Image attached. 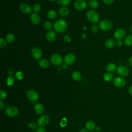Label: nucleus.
Listing matches in <instances>:
<instances>
[{"mask_svg":"<svg viewBox=\"0 0 132 132\" xmlns=\"http://www.w3.org/2000/svg\"><path fill=\"white\" fill-rule=\"evenodd\" d=\"M53 27L56 31L59 33H62L67 30L68 25L65 20L63 19H59L54 22Z\"/></svg>","mask_w":132,"mask_h":132,"instance_id":"f257e3e1","label":"nucleus"},{"mask_svg":"<svg viewBox=\"0 0 132 132\" xmlns=\"http://www.w3.org/2000/svg\"><path fill=\"white\" fill-rule=\"evenodd\" d=\"M86 17L89 21L92 23H96L100 19V15L97 11L93 9L89 10L86 13Z\"/></svg>","mask_w":132,"mask_h":132,"instance_id":"f03ea898","label":"nucleus"},{"mask_svg":"<svg viewBox=\"0 0 132 132\" xmlns=\"http://www.w3.org/2000/svg\"><path fill=\"white\" fill-rule=\"evenodd\" d=\"M113 27L112 23L107 20H103L99 22L98 27L103 31H108L110 30Z\"/></svg>","mask_w":132,"mask_h":132,"instance_id":"7ed1b4c3","label":"nucleus"},{"mask_svg":"<svg viewBox=\"0 0 132 132\" xmlns=\"http://www.w3.org/2000/svg\"><path fill=\"white\" fill-rule=\"evenodd\" d=\"M27 98L32 103L37 101L39 98V94L38 92L32 89L28 90L26 92Z\"/></svg>","mask_w":132,"mask_h":132,"instance_id":"20e7f679","label":"nucleus"},{"mask_svg":"<svg viewBox=\"0 0 132 132\" xmlns=\"http://www.w3.org/2000/svg\"><path fill=\"white\" fill-rule=\"evenodd\" d=\"M50 61L55 65H60L62 63L63 59L60 55L58 54H54L50 57Z\"/></svg>","mask_w":132,"mask_h":132,"instance_id":"39448f33","label":"nucleus"},{"mask_svg":"<svg viewBox=\"0 0 132 132\" xmlns=\"http://www.w3.org/2000/svg\"><path fill=\"white\" fill-rule=\"evenodd\" d=\"M31 55L36 60L41 59L43 53L41 49L38 47H34L31 50Z\"/></svg>","mask_w":132,"mask_h":132,"instance_id":"423d86ee","label":"nucleus"},{"mask_svg":"<svg viewBox=\"0 0 132 132\" xmlns=\"http://www.w3.org/2000/svg\"><path fill=\"white\" fill-rule=\"evenodd\" d=\"M6 114L10 117H14L18 114L19 111L18 108L15 106H8L5 109Z\"/></svg>","mask_w":132,"mask_h":132,"instance_id":"0eeeda50","label":"nucleus"},{"mask_svg":"<svg viewBox=\"0 0 132 132\" xmlns=\"http://www.w3.org/2000/svg\"><path fill=\"white\" fill-rule=\"evenodd\" d=\"M87 6V2L85 0H77L74 3V8L78 11H81L85 9Z\"/></svg>","mask_w":132,"mask_h":132,"instance_id":"6e6552de","label":"nucleus"},{"mask_svg":"<svg viewBox=\"0 0 132 132\" xmlns=\"http://www.w3.org/2000/svg\"><path fill=\"white\" fill-rule=\"evenodd\" d=\"M76 60L75 55L72 53H69L65 55L63 58V61L65 63L68 65L73 64Z\"/></svg>","mask_w":132,"mask_h":132,"instance_id":"1a4fd4ad","label":"nucleus"},{"mask_svg":"<svg viewBox=\"0 0 132 132\" xmlns=\"http://www.w3.org/2000/svg\"><path fill=\"white\" fill-rule=\"evenodd\" d=\"M117 72L120 76H127L129 73V71L126 67L120 65L117 68Z\"/></svg>","mask_w":132,"mask_h":132,"instance_id":"9d476101","label":"nucleus"},{"mask_svg":"<svg viewBox=\"0 0 132 132\" xmlns=\"http://www.w3.org/2000/svg\"><path fill=\"white\" fill-rule=\"evenodd\" d=\"M19 9L21 12L24 13L29 14L32 11V7L27 3H23L20 5Z\"/></svg>","mask_w":132,"mask_h":132,"instance_id":"9b49d317","label":"nucleus"},{"mask_svg":"<svg viewBox=\"0 0 132 132\" xmlns=\"http://www.w3.org/2000/svg\"><path fill=\"white\" fill-rule=\"evenodd\" d=\"M125 30L122 28H119L116 29L114 32V37L116 39L122 40L125 36Z\"/></svg>","mask_w":132,"mask_h":132,"instance_id":"f8f14e48","label":"nucleus"},{"mask_svg":"<svg viewBox=\"0 0 132 132\" xmlns=\"http://www.w3.org/2000/svg\"><path fill=\"white\" fill-rule=\"evenodd\" d=\"M113 83L116 87L122 88L126 85V80L122 77H117L113 79Z\"/></svg>","mask_w":132,"mask_h":132,"instance_id":"ddd939ff","label":"nucleus"},{"mask_svg":"<svg viewBox=\"0 0 132 132\" xmlns=\"http://www.w3.org/2000/svg\"><path fill=\"white\" fill-rule=\"evenodd\" d=\"M50 122V118L47 115H42L39 118L38 120V125L39 126H44L46 125Z\"/></svg>","mask_w":132,"mask_h":132,"instance_id":"4468645a","label":"nucleus"},{"mask_svg":"<svg viewBox=\"0 0 132 132\" xmlns=\"http://www.w3.org/2000/svg\"><path fill=\"white\" fill-rule=\"evenodd\" d=\"M30 20L34 25H38L40 23L41 18L37 13H33L30 16Z\"/></svg>","mask_w":132,"mask_h":132,"instance_id":"2eb2a0df","label":"nucleus"},{"mask_svg":"<svg viewBox=\"0 0 132 132\" xmlns=\"http://www.w3.org/2000/svg\"><path fill=\"white\" fill-rule=\"evenodd\" d=\"M57 35L53 30H49L46 34V38L49 42H53L56 40Z\"/></svg>","mask_w":132,"mask_h":132,"instance_id":"dca6fc26","label":"nucleus"},{"mask_svg":"<svg viewBox=\"0 0 132 132\" xmlns=\"http://www.w3.org/2000/svg\"><path fill=\"white\" fill-rule=\"evenodd\" d=\"M116 44V41L112 38H109L107 39L104 42V46L106 48L110 49L115 46Z\"/></svg>","mask_w":132,"mask_h":132,"instance_id":"f3484780","label":"nucleus"},{"mask_svg":"<svg viewBox=\"0 0 132 132\" xmlns=\"http://www.w3.org/2000/svg\"><path fill=\"white\" fill-rule=\"evenodd\" d=\"M58 13L60 16L62 17H65L69 14L70 10L67 6H62L59 8Z\"/></svg>","mask_w":132,"mask_h":132,"instance_id":"a211bd4d","label":"nucleus"},{"mask_svg":"<svg viewBox=\"0 0 132 132\" xmlns=\"http://www.w3.org/2000/svg\"><path fill=\"white\" fill-rule=\"evenodd\" d=\"M34 110L37 114H42L44 111V107L42 104L37 103L34 106Z\"/></svg>","mask_w":132,"mask_h":132,"instance_id":"6ab92c4d","label":"nucleus"},{"mask_svg":"<svg viewBox=\"0 0 132 132\" xmlns=\"http://www.w3.org/2000/svg\"><path fill=\"white\" fill-rule=\"evenodd\" d=\"M38 63L39 66L43 69H47L50 65V63L48 60L45 58L40 59Z\"/></svg>","mask_w":132,"mask_h":132,"instance_id":"aec40b11","label":"nucleus"},{"mask_svg":"<svg viewBox=\"0 0 132 132\" xmlns=\"http://www.w3.org/2000/svg\"><path fill=\"white\" fill-rule=\"evenodd\" d=\"M106 70L109 72H113L117 69V67L115 63L111 62L107 64L106 67Z\"/></svg>","mask_w":132,"mask_h":132,"instance_id":"412c9836","label":"nucleus"},{"mask_svg":"<svg viewBox=\"0 0 132 132\" xmlns=\"http://www.w3.org/2000/svg\"><path fill=\"white\" fill-rule=\"evenodd\" d=\"M47 16L51 20L55 19L57 16V13L55 10H50L47 12Z\"/></svg>","mask_w":132,"mask_h":132,"instance_id":"4be33fe9","label":"nucleus"},{"mask_svg":"<svg viewBox=\"0 0 132 132\" xmlns=\"http://www.w3.org/2000/svg\"><path fill=\"white\" fill-rule=\"evenodd\" d=\"M72 78L75 81H79L81 78V75L79 72L75 71L72 73Z\"/></svg>","mask_w":132,"mask_h":132,"instance_id":"5701e85b","label":"nucleus"},{"mask_svg":"<svg viewBox=\"0 0 132 132\" xmlns=\"http://www.w3.org/2000/svg\"><path fill=\"white\" fill-rule=\"evenodd\" d=\"M86 128L88 130H92L95 127V124L92 121H89L86 124Z\"/></svg>","mask_w":132,"mask_h":132,"instance_id":"b1692460","label":"nucleus"},{"mask_svg":"<svg viewBox=\"0 0 132 132\" xmlns=\"http://www.w3.org/2000/svg\"><path fill=\"white\" fill-rule=\"evenodd\" d=\"M113 76L112 74L109 72L105 73L103 75L104 80L107 82H109V81H111L113 79Z\"/></svg>","mask_w":132,"mask_h":132,"instance_id":"393cba45","label":"nucleus"},{"mask_svg":"<svg viewBox=\"0 0 132 132\" xmlns=\"http://www.w3.org/2000/svg\"><path fill=\"white\" fill-rule=\"evenodd\" d=\"M89 7L92 9H96L98 6V2L97 0H89L88 1Z\"/></svg>","mask_w":132,"mask_h":132,"instance_id":"a878e982","label":"nucleus"},{"mask_svg":"<svg viewBox=\"0 0 132 132\" xmlns=\"http://www.w3.org/2000/svg\"><path fill=\"white\" fill-rule=\"evenodd\" d=\"M124 44L127 46H131L132 45V35H127L124 39Z\"/></svg>","mask_w":132,"mask_h":132,"instance_id":"bb28decb","label":"nucleus"},{"mask_svg":"<svg viewBox=\"0 0 132 132\" xmlns=\"http://www.w3.org/2000/svg\"><path fill=\"white\" fill-rule=\"evenodd\" d=\"M5 39L7 42L9 43H12L15 40V36L13 34L10 33L6 35Z\"/></svg>","mask_w":132,"mask_h":132,"instance_id":"cd10ccee","label":"nucleus"},{"mask_svg":"<svg viewBox=\"0 0 132 132\" xmlns=\"http://www.w3.org/2000/svg\"><path fill=\"white\" fill-rule=\"evenodd\" d=\"M43 26H44V28L46 30L49 31V30H51V29L52 28L53 24L50 21H46L44 22Z\"/></svg>","mask_w":132,"mask_h":132,"instance_id":"c85d7f7f","label":"nucleus"},{"mask_svg":"<svg viewBox=\"0 0 132 132\" xmlns=\"http://www.w3.org/2000/svg\"><path fill=\"white\" fill-rule=\"evenodd\" d=\"M71 2V0H57V3L62 5L63 6H66L68 5Z\"/></svg>","mask_w":132,"mask_h":132,"instance_id":"c756f323","label":"nucleus"},{"mask_svg":"<svg viewBox=\"0 0 132 132\" xmlns=\"http://www.w3.org/2000/svg\"><path fill=\"white\" fill-rule=\"evenodd\" d=\"M41 9V6L40 4L38 3H36L34 4L32 6V10L35 12V13H38L39 12Z\"/></svg>","mask_w":132,"mask_h":132,"instance_id":"7c9ffc66","label":"nucleus"},{"mask_svg":"<svg viewBox=\"0 0 132 132\" xmlns=\"http://www.w3.org/2000/svg\"><path fill=\"white\" fill-rule=\"evenodd\" d=\"M14 83V78L12 76H9L6 80V84L8 86H11Z\"/></svg>","mask_w":132,"mask_h":132,"instance_id":"2f4dec72","label":"nucleus"},{"mask_svg":"<svg viewBox=\"0 0 132 132\" xmlns=\"http://www.w3.org/2000/svg\"><path fill=\"white\" fill-rule=\"evenodd\" d=\"M24 74L22 71H19L15 73V77L19 80H21L24 78Z\"/></svg>","mask_w":132,"mask_h":132,"instance_id":"473e14b6","label":"nucleus"},{"mask_svg":"<svg viewBox=\"0 0 132 132\" xmlns=\"http://www.w3.org/2000/svg\"><path fill=\"white\" fill-rule=\"evenodd\" d=\"M37 125H38L37 123H36L35 122H31L28 123L27 126L28 128H29L32 130H35L37 128Z\"/></svg>","mask_w":132,"mask_h":132,"instance_id":"72a5a7b5","label":"nucleus"},{"mask_svg":"<svg viewBox=\"0 0 132 132\" xmlns=\"http://www.w3.org/2000/svg\"><path fill=\"white\" fill-rule=\"evenodd\" d=\"M7 41L3 38H0V48H3L5 47L7 45Z\"/></svg>","mask_w":132,"mask_h":132,"instance_id":"f704fd0d","label":"nucleus"},{"mask_svg":"<svg viewBox=\"0 0 132 132\" xmlns=\"http://www.w3.org/2000/svg\"><path fill=\"white\" fill-rule=\"evenodd\" d=\"M7 94L6 91L3 89H1L0 90V99L1 100L5 99L7 97Z\"/></svg>","mask_w":132,"mask_h":132,"instance_id":"c9c22d12","label":"nucleus"},{"mask_svg":"<svg viewBox=\"0 0 132 132\" xmlns=\"http://www.w3.org/2000/svg\"><path fill=\"white\" fill-rule=\"evenodd\" d=\"M98 28H99L98 26H97L96 25L94 24V25H92V26L91 27V31L93 34H95L98 32Z\"/></svg>","mask_w":132,"mask_h":132,"instance_id":"e433bc0d","label":"nucleus"},{"mask_svg":"<svg viewBox=\"0 0 132 132\" xmlns=\"http://www.w3.org/2000/svg\"><path fill=\"white\" fill-rule=\"evenodd\" d=\"M60 126L61 127H65L67 124V119L65 118H62L60 121Z\"/></svg>","mask_w":132,"mask_h":132,"instance_id":"4c0bfd02","label":"nucleus"},{"mask_svg":"<svg viewBox=\"0 0 132 132\" xmlns=\"http://www.w3.org/2000/svg\"><path fill=\"white\" fill-rule=\"evenodd\" d=\"M36 132H46V130L44 127L40 126L36 129Z\"/></svg>","mask_w":132,"mask_h":132,"instance_id":"58836bf2","label":"nucleus"},{"mask_svg":"<svg viewBox=\"0 0 132 132\" xmlns=\"http://www.w3.org/2000/svg\"><path fill=\"white\" fill-rule=\"evenodd\" d=\"M123 41L122 40H118L116 41V45L119 47L122 46L123 45Z\"/></svg>","mask_w":132,"mask_h":132,"instance_id":"ea45409f","label":"nucleus"},{"mask_svg":"<svg viewBox=\"0 0 132 132\" xmlns=\"http://www.w3.org/2000/svg\"><path fill=\"white\" fill-rule=\"evenodd\" d=\"M103 2L104 3V4H106V5L111 4L114 1V0H103Z\"/></svg>","mask_w":132,"mask_h":132,"instance_id":"a19ab883","label":"nucleus"},{"mask_svg":"<svg viewBox=\"0 0 132 132\" xmlns=\"http://www.w3.org/2000/svg\"><path fill=\"white\" fill-rule=\"evenodd\" d=\"M5 108V104L2 101H0V109L2 110Z\"/></svg>","mask_w":132,"mask_h":132,"instance_id":"79ce46f5","label":"nucleus"},{"mask_svg":"<svg viewBox=\"0 0 132 132\" xmlns=\"http://www.w3.org/2000/svg\"><path fill=\"white\" fill-rule=\"evenodd\" d=\"M128 93L129 94L132 95V85H131L128 88Z\"/></svg>","mask_w":132,"mask_h":132,"instance_id":"37998d69","label":"nucleus"},{"mask_svg":"<svg viewBox=\"0 0 132 132\" xmlns=\"http://www.w3.org/2000/svg\"><path fill=\"white\" fill-rule=\"evenodd\" d=\"M68 64H67L66 63H64V64H62V68H63V69H67V68H68Z\"/></svg>","mask_w":132,"mask_h":132,"instance_id":"c03bdc74","label":"nucleus"},{"mask_svg":"<svg viewBox=\"0 0 132 132\" xmlns=\"http://www.w3.org/2000/svg\"><path fill=\"white\" fill-rule=\"evenodd\" d=\"M79 132H88V131H87V129H86V128H81Z\"/></svg>","mask_w":132,"mask_h":132,"instance_id":"a18cd8bd","label":"nucleus"},{"mask_svg":"<svg viewBox=\"0 0 132 132\" xmlns=\"http://www.w3.org/2000/svg\"><path fill=\"white\" fill-rule=\"evenodd\" d=\"M48 1H51V2H55V1H56V0H48Z\"/></svg>","mask_w":132,"mask_h":132,"instance_id":"49530a36","label":"nucleus"},{"mask_svg":"<svg viewBox=\"0 0 132 132\" xmlns=\"http://www.w3.org/2000/svg\"><path fill=\"white\" fill-rule=\"evenodd\" d=\"M130 30H131V32H132V26H131V28H130Z\"/></svg>","mask_w":132,"mask_h":132,"instance_id":"de8ad7c7","label":"nucleus"},{"mask_svg":"<svg viewBox=\"0 0 132 132\" xmlns=\"http://www.w3.org/2000/svg\"><path fill=\"white\" fill-rule=\"evenodd\" d=\"M85 1H86V2H87V1H89V0H85Z\"/></svg>","mask_w":132,"mask_h":132,"instance_id":"09e8293b","label":"nucleus"},{"mask_svg":"<svg viewBox=\"0 0 132 132\" xmlns=\"http://www.w3.org/2000/svg\"><path fill=\"white\" fill-rule=\"evenodd\" d=\"M91 132H93V131H91Z\"/></svg>","mask_w":132,"mask_h":132,"instance_id":"8fccbe9b","label":"nucleus"}]
</instances>
